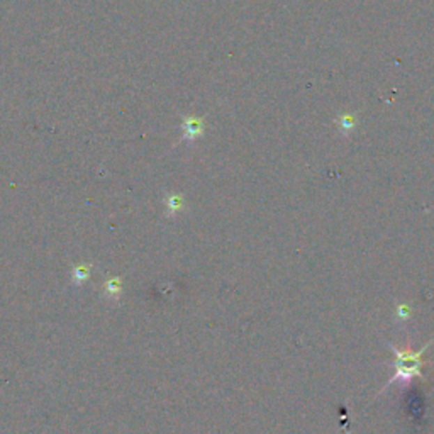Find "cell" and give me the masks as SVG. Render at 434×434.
I'll list each match as a JSON object with an SVG mask.
<instances>
[{
  "instance_id": "5",
  "label": "cell",
  "mask_w": 434,
  "mask_h": 434,
  "mask_svg": "<svg viewBox=\"0 0 434 434\" xmlns=\"http://www.w3.org/2000/svg\"><path fill=\"white\" fill-rule=\"evenodd\" d=\"M104 288V295L109 297V299L117 300L123 294V279L121 277H109L107 280L104 281L102 285Z\"/></svg>"
},
{
  "instance_id": "1",
  "label": "cell",
  "mask_w": 434,
  "mask_h": 434,
  "mask_svg": "<svg viewBox=\"0 0 434 434\" xmlns=\"http://www.w3.org/2000/svg\"><path fill=\"white\" fill-rule=\"evenodd\" d=\"M182 136H180V143H189L194 144L195 141L202 139L206 134V117H197V116H185L183 117L182 124Z\"/></svg>"
},
{
  "instance_id": "2",
  "label": "cell",
  "mask_w": 434,
  "mask_h": 434,
  "mask_svg": "<svg viewBox=\"0 0 434 434\" xmlns=\"http://www.w3.org/2000/svg\"><path fill=\"white\" fill-rule=\"evenodd\" d=\"M394 366H396V373L390 377V380L387 382V385L380 390V394L385 392L392 383L401 382L402 385L408 387L412 378H422V371L421 366L422 363H402V362H394Z\"/></svg>"
},
{
  "instance_id": "6",
  "label": "cell",
  "mask_w": 434,
  "mask_h": 434,
  "mask_svg": "<svg viewBox=\"0 0 434 434\" xmlns=\"http://www.w3.org/2000/svg\"><path fill=\"white\" fill-rule=\"evenodd\" d=\"M90 273H92V265L80 263L77 267L72 268V284L82 285L90 279Z\"/></svg>"
},
{
  "instance_id": "8",
  "label": "cell",
  "mask_w": 434,
  "mask_h": 434,
  "mask_svg": "<svg viewBox=\"0 0 434 434\" xmlns=\"http://www.w3.org/2000/svg\"><path fill=\"white\" fill-rule=\"evenodd\" d=\"M397 316L401 319H408L409 316H410V307L409 306H398V309H397Z\"/></svg>"
},
{
  "instance_id": "3",
  "label": "cell",
  "mask_w": 434,
  "mask_h": 434,
  "mask_svg": "<svg viewBox=\"0 0 434 434\" xmlns=\"http://www.w3.org/2000/svg\"><path fill=\"white\" fill-rule=\"evenodd\" d=\"M431 343L433 341H429L428 345L422 346V350L416 351V353H412V351H401V350H397V348L394 346V345H390V343H389V348L394 351V355H396V362H402V363H422L421 362L422 353H424V351L428 350Z\"/></svg>"
},
{
  "instance_id": "4",
  "label": "cell",
  "mask_w": 434,
  "mask_h": 434,
  "mask_svg": "<svg viewBox=\"0 0 434 434\" xmlns=\"http://www.w3.org/2000/svg\"><path fill=\"white\" fill-rule=\"evenodd\" d=\"M185 207V199L182 194H166L165 197V209L168 217H175L178 212H182V209Z\"/></svg>"
},
{
  "instance_id": "7",
  "label": "cell",
  "mask_w": 434,
  "mask_h": 434,
  "mask_svg": "<svg viewBox=\"0 0 434 434\" xmlns=\"http://www.w3.org/2000/svg\"><path fill=\"white\" fill-rule=\"evenodd\" d=\"M338 127L343 134H350L357 127V116L353 114H341L338 117Z\"/></svg>"
}]
</instances>
